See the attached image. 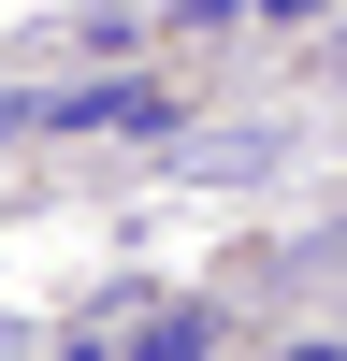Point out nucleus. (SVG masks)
<instances>
[{
	"label": "nucleus",
	"mask_w": 347,
	"mask_h": 361,
	"mask_svg": "<svg viewBox=\"0 0 347 361\" xmlns=\"http://www.w3.org/2000/svg\"><path fill=\"white\" fill-rule=\"evenodd\" d=\"M29 116H44V130H159V87H130V73H102V87H29Z\"/></svg>",
	"instance_id": "obj_1"
},
{
	"label": "nucleus",
	"mask_w": 347,
	"mask_h": 361,
	"mask_svg": "<svg viewBox=\"0 0 347 361\" xmlns=\"http://www.w3.org/2000/svg\"><path fill=\"white\" fill-rule=\"evenodd\" d=\"M130 361H202V318H188V304H159V318L130 333Z\"/></svg>",
	"instance_id": "obj_2"
},
{
	"label": "nucleus",
	"mask_w": 347,
	"mask_h": 361,
	"mask_svg": "<svg viewBox=\"0 0 347 361\" xmlns=\"http://www.w3.org/2000/svg\"><path fill=\"white\" fill-rule=\"evenodd\" d=\"M289 361H347V347H289Z\"/></svg>",
	"instance_id": "obj_3"
},
{
	"label": "nucleus",
	"mask_w": 347,
	"mask_h": 361,
	"mask_svg": "<svg viewBox=\"0 0 347 361\" xmlns=\"http://www.w3.org/2000/svg\"><path fill=\"white\" fill-rule=\"evenodd\" d=\"M333 73H347V29H333Z\"/></svg>",
	"instance_id": "obj_4"
}]
</instances>
